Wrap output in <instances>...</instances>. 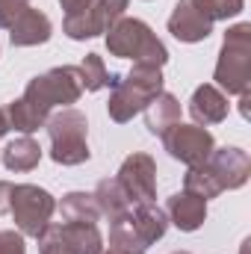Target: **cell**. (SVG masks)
<instances>
[{
  "label": "cell",
  "instance_id": "6da1fadb",
  "mask_svg": "<svg viewBox=\"0 0 251 254\" xmlns=\"http://www.w3.org/2000/svg\"><path fill=\"white\" fill-rule=\"evenodd\" d=\"M80 95H83V77H80L77 65H60L45 74H36L24 86V95L3 107L6 119H9V130L30 136L39 127L48 125V119L57 107L65 110V107L77 104Z\"/></svg>",
  "mask_w": 251,
  "mask_h": 254
},
{
  "label": "cell",
  "instance_id": "7a4b0ae2",
  "mask_svg": "<svg viewBox=\"0 0 251 254\" xmlns=\"http://www.w3.org/2000/svg\"><path fill=\"white\" fill-rule=\"evenodd\" d=\"M166 231L169 216L157 207V201L130 204L122 216L110 219V249L122 254H145L166 237Z\"/></svg>",
  "mask_w": 251,
  "mask_h": 254
},
{
  "label": "cell",
  "instance_id": "3957f363",
  "mask_svg": "<svg viewBox=\"0 0 251 254\" xmlns=\"http://www.w3.org/2000/svg\"><path fill=\"white\" fill-rule=\"evenodd\" d=\"M163 86H166L163 68H154V65H133L127 74H116V80L110 86L113 92H110V101H107L110 119L116 125L133 122L139 113H145V107L160 92H166Z\"/></svg>",
  "mask_w": 251,
  "mask_h": 254
},
{
  "label": "cell",
  "instance_id": "277c9868",
  "mask_svg": "<svg viewBox=\"0 0 251 254\" xmlns=\"http://www.w3.org/2000/svg\"><path fill=\"white\" fill-rule=\"evenodd\" d=\"M213 86L225 95H246L251 89V24L240 21L225 30L222 51L213 71Z\"/></svg>",
  "mask_w": 251,
  "mask_h": 254
},
{
  "label": "cell",
  "instance_id": "5b68a950",
  "mask_svg": "<svg viewBox=\"0 0 251 254\" xmlns=\"http://www.w3.org/2000/svg\"><path fill=\"white\" fill-rule=\"evenodd\" d=\"M104 36H107L110 57L133 60V65H154V68H163V65L169 63L166 45L139 18H119Z\"/></svg>",
  "mask_w": 251,
  "mask_h": 254
},
{
  "label": "cell",
  "instance_id": "8992f818",
  "mask_svg": "<svg viewBox=\"0 0 251 254\" xmlns=\"http://www.w3.org/2000/svg\"><path fill=\"white\" fill-rule=\"evenodd\" d=\"M45 130H48V139H51V160L57 166H83L92 157L86 113H80L74 107L51 113Z\"/></svg>",
  "mask_w": 251,
  "mask_h": 254
},
{
  "label": "cell",
  "instance_id": "52a82bcc",
  "mask_svg": "<svg viewBox=\"0 0 251 254\" xmlns=\"http://www.w3.org/2000/svg\"><path fill=\"white\" fill-rule=\"evenodd\" d=\"M9 213L15 219V228L24 237L39 240V234L51 225V219L57 213V198L36 184H15Z\"/></svg>",
  "mask_w": 251,
  "mask_h": 254
},
{
  "label": "cell",
  "instance_id": "ba28073f",
  "mask_svg": "<svg viewBox=\"0 0 251 254\" xmlns=\"http://www.w3.org/2000/svg\"><path fill=\"white\" fill-rule=\"evenodd\" d=\"M104 237L89 222H51L39 234V254H101Z\"/></svg>",
  "mask_w": 251,
  "mask_h": 254
},
{
  "label": "cell",
  "instance_id": "9c48e42d",
  "mask_svg": "<svg viewBox=\"0 0 251 254\" xmlns=\"http://www.w3.org/2000/svg\"><path fill=\"white\" fill-rule=\"evenodd\" d=\"M127 0H89L80 12L63 18V33L71 42H86L104 36L119 18H125Z\"/></svg>",
  "mask_w": 251,
  "mask_h": 254
},
{
  "label": "cell",
  "instance_id": "30bf717a",
  "mask_svg": "<svg viewBox=\"0 0 251 254\" xmlns=\"http://www.w3.org/2000/svg\"><path fill=\"white\" fill-rule=\"evenodd\" d=\"M160 139H163V148L169 151V157L184 163V166L207 163V157L216 148L213 133L207 127H198V125H175V127H169Z\"/></svg>",
  "mask_w": 251,
  "mask_h": 254
},
{
  "label": "cell",
  "instance_id": "8fae6325",
  "mask_svg": "<svg viewBox=\"0 0 251 254\" xmlns=\"http://www.w3.org/2000/svg\"><path fill=\"white\" fill-rule=\"evenodd\" d=\"M116 181L122 184L127 198L133 204H145V201H157V163L151 154L145 151H133L127 154L125 163L116 172Z\"/></svg>",
  "mask_w": 251,
  "mask_h": 254
},
{
  "label": "cell",
  "instance_id": "7c38bea8",
  "mask_svg": "<svg viewBox=\"0 0 251 254\" xmlns=\"http://www.w3.org/2000/svg\"><path fill=\"white\" fill-rule=\"evenodd\" d=\"M207 169L216 178L219 190H240L246 187L251 178V157L249 151L237 148V145H225V148H213V154L207 157Z\"/></svg>",
  "mask_w": 251,
  "mask_h": 254
},
{
  "label": "cell",
  "instance_id": "4fadbf2b",
  "mask_svg": "<svg viewBox=\"0 0 251 254\" xmlns=\"http://www.w3.org/2000/svg\"><path fill=\"white\" fill-rule=\"evenodd\" d=\"M166 27L184 45H198V42L210 39V33H213V21L195 6V0H178Z\"/></svg>",
  "mask_w": 251,
  "mask_h": 254
},
{
  "label": "cell",
  "instance_id": "5bb4252c",
  "mask_svg": "<svg viewBox=\"0 0 251 254\" xmlns=\"http://www.w3.org/2000/svg\"><path fill=\"white\" fill-rule=\"evenodd\" d=\"M231 113L228 95L222 89H216L213 83H201L192 98H189V116L198 127H210V125H222Z\"/></svg>",
  "mask_w": 251,
  "mask_h": 254
},
{
  "label": "cell",
  "instance_id": "9a60e30c",
  "mask_svg": "<svg viewBox=\"0 0 251 254\" xmlns=\"http://www.w3.org/2000/svg\"><path fill=\"white\" fill-rule=\"evenodd\" d=\"M54 36V21L42 12V9H27L24 15L15 18V24L9 27V42L12 48H36L51 42Z\"/></svg>",
  "mask_w": 251,
  "mask_h": 254
},
{
  "label": "cell",
  "instance_id": "2e32d148",
  "mask_svg": "<svg viewBox=\"0 0 251 254\" xmlns=\"http://www.w3.org/2000/svg\"><path fill=\"white\" fill-rule=\"evenodd\" d=\"M166 216H169V222L178 228V231H184V234H192V231H198L204 222H207V201L204 198H198V195H192V192H175L169 201H166Z\"/></svg>",
  "mask_w": 251,
  "mask_h": 254
},
{
  "label": "cell",
  "instance_id": "e0dca14e",
  "mask_svg": "<svg viewBox=\"0 0 251 254\" xmlns=\"http://www.w3.org/2000/svg\"><path fill=\"white\" fill-rule=\"evenodd\" d=\"M181 125V101L172 92H160L148 107H145V127L154 136H163L169 127Z\"/></svg>",
  "mask_w": 251,
  "mask_h": 254
},
{
  "label": "cell",
  "instance_id": "ac0fdd59",
  "mask_svg": "<svg viewBox=\"0 0 251 254\" xmlns=\"http://www.w3.org/2000/svg\"><path fill=\"white\" fill-rule=\"evenodd\" d=\"M42 163V145L33 136H18L3 148V166L9 172H33Z\"/></svg>",
  "mask_w": 251,
  "mask_h": 254
},
{
  "label": "cell",
  "instance_id": "d6986e66",
  "mask_svg": "<svg viewBox=\"0 0 251 254\" xmlns=\"http://www.w3.org/2000/svg\"><path fill=\"white\" fill-rule=\"evenodd\" d=\"M92 198H95L98 213H101L104 219H116V216H122L127 207L133 204L116 178H104V181H98V187H95V192H92Z\"/></svg>",
  "mask_w": 251,
  "mask_h": 254
},
{
  "label": "cell",
  "instance_id": "ffe728a7",
  "mask_svg": "<svg viewBox=\"0 0 251 254\" xmlns=\"http://www.w3.org/2000/svg\"><path fill=\"white\" fill-rule=\"evenodd\" d=\"M57 210H60L63 222H89V225H98V219H101L92 192H68V195H63V201L57 204Z\"/></svg>",
  "mask_w": 251,
  "mask_h": 254
},
{
  "label": "cell",
  "instance_id": "44dd1931",
  "mask_svg": "<svg viewBox=\"0 0 251 254\" xmlns=\"http://www.w3.org/2000/svg\"><path fill=\"white\" fill-rule=\"evenodd\" d=\"M77 68H80V77H83V92H101V89L113 86V80H116V74L107 71L101 54H86Z\"/></svg>",
  "mask_w": 251,
  "mask_h": 254
},
{
  "label": "cell",
  "instance_id": "7402d4cb",
  "mask_svg": "<svg viewBox=\"0 0 251 254\" xmlns=\"http://www.w3.org/2000/svg\"><path fill=\"white\" fill-rule=\"evenodd\" d=\"M184 190L192 192V195H198V198H204V201H213V198L222 195L219 184H216V178H213L210 169H207V163H201V166H189V172L184 175Z\"/></svg>",
  "mask_w": 251,
  "mask_h": 254
},
{
  "label": "cell",
  "instance_id": "603a6c76",
  "mask_svg": "<svg viewBox=\"0 0 251 254\" xmlns=\"http://www.w3.org/2000/svg\"><path fill=\"white\" fill-rule=\"evenodd\" d=\"M195 6L216 24V21L237 18V15L246 9V0H195Z\"/></svg>",
  "mask_w": 251,
  "mask_h": 254
},
{
  "label": "cell",
  "instance_id": "cb8c5ba5",
  "mask_svg": "<svg viewBox=\"0 0 251 254\" xmlns=\"http://www.w3.org/2000/svg\"><path fill=\"white\" fill-rule=\"evenodd\" d=\"M30 9V0H0V27L9 30L15 24L18 15H24Z\"/></svg>",
  "mask_w": 251,
  "mask_h": 254
},
{
  "label": "cell",
  "instance_id": "d4e9b609",
  "mask_svg": "<svg viewBox=\"0 0 251 254\" xmlns=\"http://www.w3.org/2000/svg\"><path fill=\"white\" fill-rule=\"evenodd\" d=\"M0 254H27L21 231H0Z\"/></svg>",
  "mask_w": 251,
  "mask_h": 254
},
{
  "label": "cell",
  "instance_id": "484cf974",
  "mask_svg": "<svg viewBox=\"0 0 251 254\" xmlns=\"http://www.w3.org/2000/svg\"><path fill=\"white\" fill-rule=\"evenodd\" d=\"M12 190H15V184L0 181V216H6L9 207H12Z\"/></svg>",
  "mask_w": 251,
  "mask_h": 254
},
{
  "label": "cell",
  "instance_id": "4316f807",
  "mask_svg": "<svg viewBox=\"0 0 251 254\" xmlns=\"http://www.w3.org/2000/svg\"><path fill=\"white\" fill-rule=\"evenodd\" d=\"M86 3H89V0H60V6L65 9V15H74V12H80Z\"/></svg>",
  "mask_w": 251,
  "mask_h": 254
},
{
  "label": "cell",
  "instance_id": "83f0119b",
  "mask_svg": "<svg viewBox=\"0 0 251 254\" xmlns=\"http://www.w3.org/2000/svg\"><path fill=\"white\" fill-rule=\"evenodd\" d=\"M9 133V119H6V110H0V139Z\"/></svg>",
  "mask_w": 251,
  "mask_h": 254
},
{
  "label": "cell",
  "instance_id": "f1b7e54d",
  "mask_svg": "<svg viewBox=\"0 0 251 254\" xmlns=\"http://www.w3.org/2000/svg\"><path fill=\"white\" fill-rule=\"evenodd\" d=\"M101 254H122V252H113V249H104Z\"/></svg>",
  "mask_w": 251,
  "mask_h": 254
},
{
  "label": "cell",
  "instance_id": "f546056e",
  "mask_svg": "<svg viewBox=\"0 0 251 254\" xmlns=\"http://www.w3.org/2000/svg\"><path fill=\"white\" fill-rule=\"evenodd\" d=\"M172 254H189V252H172Z\"/></svg>",
  "mask_w": 251,
  "mask_h": 254
}]
</instances>
